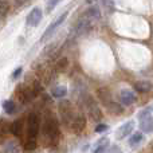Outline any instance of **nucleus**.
I'll use <instances>...</instances> for the list:
<instances>
[{
  "label": "nucleus",
  "mask_w": 153,
  "mask_h": 153,
  "mask_svg": "<svg viewBox=\"0 0 153 153\" xmlns=\"http://www.w3.org/2000/svg\"><path fill=\"white\" fill-rule=\"evenodd\" d=\"M59 121L53 113H48L45 117V121L42 124V138L43 144L46 146H54L59 141Z\"/></svg>",
  "instance_id": "nucleus-1"
},
{
  "label": "nucleus",
  "mask_w": 153,
  "mask_h": 153,
  "mask_svg": "<svg viewBox=\"0 0 153 153\" xmlns=\"http://www.w3.org/2000/svg\"><path fill=\"white\" fill-rule=\"evenodd\" d=\"M59 114H61V121L63 125H66L67 128H71V124L75 118V114L73 111V105L70 101L62 100L58 105Z\"/></svg>",
  "instance_id": "nucleus-2"
},
{
  "label": "nucleus",
  "mask_w": 153,
  "mask_h": 153,
  "mask_svg": "<svg viewBox=\"0 0 153 153\" xmlns=\"http://www.w3.org/2000/svg\"><path fill=\"white\" fill-rule=\"evenodd\" d=\"M27 130H26V138H34L38 140V134H39V126H40V121L39 117L36 113H31L27 117Z\"/></svg>",
  "instance_id": "nucleus-3"
},
{
  "label": "nucleus",
  "mask_w": 153,
  "mask_h": 153,
  "mask_svg": "<svg viewBox=\"0 0 153 153\" xmlns=\"http://www.w3.org/2000/svg\"><path fill=\"white\" fill-rule=\"evenodd\" d=\"M83 102H85V106H86L87 111H89L90 117H91L94 121H101V120H102V111H101V109L98 108V105L94 101V98H93L91 95H86Z\"/></svg>",
  "instance_id": "nucleus-4"
},
{
  "label": "nucleus",
  "mask_w": 153,
  "mask_h": 153,
  "mask_svg": "<svg viewBox=\"0 0 153 153\" xmlns=\"http://www.w3.org/2000/svg\"><path fill=\"white\" fill-rule=\"evenodd\" d=\"M16 97L22 103H27L32 100L34 97H36V94L34 93L31 86H27V85H20L16 90Z\"/></svg>",
  "instance_id": "nucleus-5"
},
{
  "label": "nucleus",
  "mask_w": 153,
  "mask_h": 153,
  "mask_svg": "<svg viewBox=\"0 0 153 153\" xmlns=\"http://www.w3.org/2000/svg\"><path fill=\"white\" fill-rule=\"evenodd\" d=\"M67 15H69V12L66 11V12L62 13V15L59 16L58 19H56V20H54V22H53V24H51V26H48V27H47V30L45 31V34L42 35V39H40V42H46V40H47L48 38H50L51 35H53L54 32L56 31V28H58V27H61V24L63 23L65 20H66Z\"/></svg>",
  "instance_id": "nucleus-6"
},
{
  "label": "nucleus",
  "mask_w": 153,
  "mask_h": 153,
  "mask_svg": "<svg viewBox=\"0 0 153 153\" xmlns=\"http://www.w3.org/2000/svg\"><path fill=\"white\" fill-rule=\"evenodd\" d=\"M40 19H42V10H40L39 7H35L31 10V12L28 13V16H27L26 19V23L27 26L30 27H36L38 24H39Z\"/></svg>",
  "instance_id": "nucleus-7"
},
{
  "label": "nucleus",
  "mask_w": 153,
  "mask_h": 153,
  "mask_svg": "<svg viewBox=\"0 0 153 153\" xmlns=\"http://www.w3.org/2000/svg\"><path fill=\"white\" fill-rule=\"evenodd\" d=\"M85 128H86V117L82 113L75 114V118H74V121H73L70 129L74 133H76V134H79V133H82V130H83Z\"/></svg>",
  "instance_id": "nucleus-8"
},
{
  "label": "nucleus",
  "mask_w": 153,
  "mask_h": 153,
  "mask_svg": "<svg viewBox=\"0 0 153 153\" xmlns=\"http://www.w3.org/2000/svg\"><path fill=\"white\" fill-rule=\"evenodd\" d=\"M91 27H93L91 20L82 18L81 20H79V23L76 24V27H75V35H78V36H81V35H86L87 32L91 30Z\"/></svg>",
  "instance_id": "nucleus-9"
},
{
  "label": "nucleus",
  "mask_w": 153,
  "mask_h": 153,
  "mask_svg": "<svg viewBox=\"0 0 153 153\" xmlns=\"http://www.w3.org/2000/svg\"><path fill=\"white\" fill-rule=\"evenodd\" d=\"M120 101H121V105L130 106L136 101V94L132 91V90H121Z\"/></svg>",
  "instance_id": "nucleus-10"
},
{
  "label": "nucleus",
  "mask_w": 153,
  "mask_h": 153,
  "mask_svg": "<svg viewBox=\"0 0 153 153\" xmlns=\"http://www.w3.org/2000/svg\"><path fill=\"white\" fill-rule=\"evenodd\" d=\"M133 128H134V121H128L126 124H124L118 130H117V138L122 140L126 136H129L133 132Z\"/></svg>",
  "instance_id": "nucleus-11"
},
{
  "label": "nucleus",
  "mask_w": 153,
  "mask_h": 153,
  "mask_svg": "<svg viewBox=\"0 0 153 153\" xmlns=\"http://www.w3.org/2000/svg\"><path fill=\"white\" fill-rule=\"evenodd\" d=\"M85 19H89V20H98L101 18V11L97 5H90L83 13Z\"/></svg>",
  "instance_id": "nucleus-12"
},
{
  "label": "nucleus",
  "mask_w": 153,
  "mask_h": 153,
  "mask_svg": "<svg viewBox=\"0 0 153 153\" xmlns=\"http://www.w3.org/2000/svg\"><path fill=\"white\" fill-rule=\"evenodd\" d=\"M133 89L137 93H148L153 89V86L151 82H148V81H138L133 85Z\"/></svg>",
  "instance_id": "nucleus-13"
},
{
  "label": "nucleus",
  "mask_w": 153,
  "mask_h": 153,
  "mask_svg": "<svg viewBox=\"0 0 153 153\" xmlns=\"http://www.w3.org/2000/svg\"><path fill=\"white\" fill-rule=\"evenodd\" d=\"M140 128L144 133H152L153 132V117L148 116L145 118L140 120Z\"/></svg>",
  "instance_id": "nucleus-14"
},
{
  "label": "nucleus",
  "mask_w": 153,
  "mask_h": 153,
  "mask_svg": "<svg viewBox=\"0 0 153 153\" xmlns=\"http://www.w3.org/2000/svg\"><path fill=\"white\" fill-rule=\"evenodd\" d=\"M23 129H24V122L23 120H16L11 124V133L16 137H20L23 134Z\"/></svg>",
  "instance_id": "nucleus-15"
},
{
  "label": "nucleus",
  "mask_w": 153,
  "mask_h": 153,
  "mask_svg": "<svg viewBox=\"0 0 153 153\" xmlns=\"http://www.w3.org/2000/svg\"><path fill=\"white\" fill-rule=\"evenodd\" d=\"M97 95H98V98H100V101L105 106L108 105L110 101H113V100H111V94L109 93L108 89H105V87H101V89H98L97 90Z\"/></svg>",
  "instance_id": "nucleus-16"
},
{
  "label": "nucleus",
  "mask_w": 153,
  "mask_h": 153,
  "mask_svg": "<svg viewBox=\"0 0 153 153\" xmlns=\"http://www.w3.org/2000/svg\"><path fill=\"white\" fill-rule=\"evenodd\" d=\"M105 108L108 109L111 114H121L122 111H124V108H122L121 103H117V102H114V101H110Z\"/></svg>",
  "instance_id": "nucleus-17"
},
{
  "label": "nucleus",
  "mask_w": 153,
  "mask_h": 153,
  "mask_svg": "<svg viewBox=\"0 0 153 153\" xmlns=\"http://www.w3.org/2000/svg\"><path fill=\"white\" fill-rule=\"evenodd\" d=\"M67 66H69V59L67 58H59V59H56V62H55V66H54V69L56 70L58 73H63L65 70L67 69Z\"/></svg>",
  "instance_id": "nucleus-18"
},
{
  "label": "nucleus",
  "mask_w": 153,
  "mask_h": 153,
  "mask_svg": "<svg viewBox=\"0 0 153 153\" xmlns=\"http://www.w3.org/2000/svg\"><path fill=\"white\" fill-rule=\"evenodd\" d=\"M101 5L103 7V11L106 13H113L114 10H116V5H114L113 0H100Z\"/></svg>",
  "instance_id": "nucleus-19"
},
{
  "label": "nucleus",
  "mask_w": 153,
  "mask_h": 153,
  "mask_svg": "<svg viewBox=\"0 0 153 153\" xmlns=\"http://www.w3.org/2000/svg\"><path fill=\"white\" fill-rule=\"evenodd\" d=\"M3 109H4V111L7 114H12V113H15V110H16V103L11 100L4 101V102H3Z\"/></svg>",
  "instance_id": "nucleus-20"
},
{
  "label": "nucleus",
  "mask_w": 153,
  "mask_h": 153,
  "mask_svg": "<svg viewBox=\"0 0 153 153\" xmlns=\"http://www.w3.org/2000/svg\"><path fill=\"white\" fill-rule=\"evenodd\" d=\"M51 94H53V97H55V98H63L65 95L67 94V89L65 86H56L53 89Z\"/></svg>",
  "instance_id": "nucleus-21"
},
{
  "label": "nucleus",
  "mask_w": 153,
  "mask_h": 153,
  "mask_svg": "<svg viewBox=\"0 0 153 153\" xmlns=\"http://www.w3.org/2000/svg\"><path fill=\"white\" fill-rule=\"evenodd\" d=\"M38 146V140H34V138H26L23 143V148L26 151H35Z\"/></svg>",
  "instance_id": "nucleus-22"
},
{
  "label": "nucleus",
  "mask_w": 153,
  "mask_h": 153,
  "mask_svg": "<svg viewBox=\"0 0 153 153\" xmlns=\"http://www.w3.org/2000/svg\"><path fill=\"white\" fill-rule=\"evenodd\" d=\"M11 132V124H8L5 120H0V137L7 136Z\"/></svg>",
  "instance_id": "nucleus-23"
},
{
  "label": "nucleus",
  "mask_w": 153,
  "mask_h": 153,
  "mask_svg": "<svg viewBox=\"0 0 153 153\" xmlns=\"http://www.w3.org/2000/svg\"><path fill=\"white\" fill-rule=\"evenodd\" d=\"M143 133L141 132H136L132 136V137H130V140H129V145L130 146H136V145H138V144L141 143V141H143Z\"/></svg>",
  "instance_id": "nucleus-24"
},
{
  "label": "nucleus",
  "mask_w": 153,
  "mask_h": 153,
  "mask_svg": "<svg viewBox=\"0 0 153 153\" xmlns=\"http://www.w3.org/2000/svg\"><path fill=\"white\" fill-rule=\"evenodd\" d=\"M32 90H34V93L35 94H43V86H42V83H40L39 81H34V83H32Z\"/></svg>",
  "instance_id": "nucleus-25"
},
{
  "label": "nucleus",
  "mask_w": 153,
  "mask_h": 153,
  "mask_svg": "<svg viewBox=\"0 0 153 153\" xmlns=\"http://www.w3.org/2000/svg\"><path fill=\"white\" fill-rule=\"evenodd\" d=\"M152 111H153L152 106H149V108H145L144 110H141L140 113H138V120H143V118H145V117H148V116H152Z\"/></svg>",
  "instance_id": "nucleus-26"
},
{
  "label": "nucleus",
  "mask_w": 153,
  "mask_h": 153,
  "mask_svg": "<svg viewBox=\"0 0 153 153\" xmlns=\"http://www.w3.org/2000/svg\"><path fill=\"white\" fill-rule=\"evenodd\" d=\"M61 1V0H47V7H46V10H47V12H50V11H53L54 8L56 7V4Z\"/></svg>",
  "instance_id": "nucleus-27"
},
{
  "label": "nucleus",
  "mask_w": 153,
  "mask_h": 153,
  "mask_svg": "<svg viewBox=\"0 0 153 153\" xmlns=\"http://www.w3.org/2000/svg\"><path fill=\"white\" fill-rule=\"evenodd\" d=\"M8 10H10V7H8V3L0 1V16L5 15V13L8 12Z\"/></svg>",
  "instance_id": "nucleus-28"
},
{
  "label": "nucleus",
  "mask_w": 153,
  "mask_h": 153,
  "mask_svg": "<svg viewBox=\"0 0 153 153\" xmlns=\"http://www.w3.org/2000/svg\"><path fill=\"white\" fill-rule=\"evenodd\" d=\"M108 129H109V126L106 124H98L97 126H95V132L97 133H103V132H106Z\"/></svg>",
  "instance_id": "nucleus-29"
},
{
  "label": "nucleus",
  "mask_w": 153,
  "mask_h": 153,
  "mask_svg": "<svg viewBox=\"0 0 153 153\" xmlns=\"http://www.w3.org/2000/svg\"><path fill=\"white\" fill-rule=\"evenodd\" d=\"M106 146H108V144H103V145L94 146V151H93V153H103V152L106 151Z\"/></svg>",
  "instance_id": "nucleus-30"
},
{
  "label": "nucleus",
  "mask_w": 153,
  "mask_h": 153,
  "mask_svg": "<svg viewBox=\"0 0 153 153\" xmlns=\"http://www.w3.org/2000/svg\"><path fill=\"white\" fill-rule=\"evenodd\" d=\"M108 153H122V151H121V149H120L117 145H114V146H111V148L109 149Z\"/></svg>",
  "instance_id": "nucleus-31"
},
{
  "label": "nucleus",
  "mask_w": 153,
  "mask_h": 153,
  "mask_svg": "<svg viewBox=\"0 0 153 153\" xmlns=\"http://www.w3.org/2000/svg\"><path fill=\"white\" fill-rule=\"evenodd\" d=\"M22 70H23V69H22V67H18V69L15 70V73H13V74H12V78H18V76L22 74Z\"/></svg>",
  "instance_id": "nucleus-32"
},
{
  "label": "nucleus",
  "mask_w": 153,
  "mask_h": 153,
  "mask_svg": "<svg viewBox=\"0 0 153 153\" xmlns=\"http://www.w3.org/2000/svg\"><path fill=\"white\" fill-rule=\"evenodd\" d=\"M15 3H16V5H19V7H20V5L26 4L27 0H15Z\"/></svg>",
  "instance_id": "nucleus-33"
}]
</instances>
